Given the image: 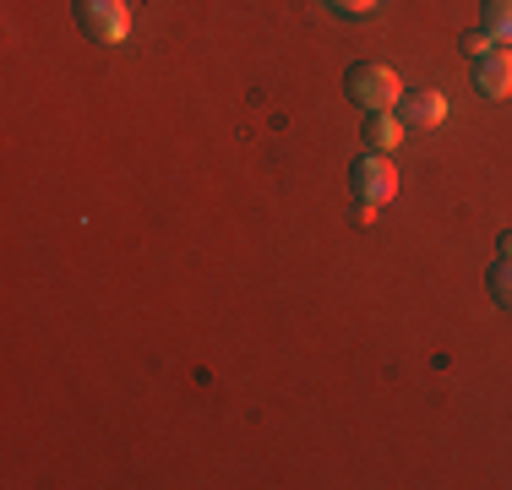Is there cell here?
I'll return each instance as SVG.
<instances>
[{"mask_svg": "<svg viewBox=\"0 0 512 490\" xmlns=\"http://www.w3.org/2000/svg\"><path fill=\"white\" fill-rule=\"evenodd\" d=\"M349 186H355V213L360 224H371L376 213H382L387 202H393L398 191V169L387 153H360L355 164H349Z\"/></svg>", "mask_w": 512, "mask_h": 490, "instance_id": "1", "label": "cell"}, {"mask_svg": "<svg viewBox=\"0 0 512 490\" xmlns=\"http://www.w3.org/2000/svg\"><path fill=\"white\" fill-rule=\"evenodd\" d=\"M344 88L349 98L371 115V109H398V98H404V82H398L393 66H382V60H355V66L344 71Z\"/></svg>", "mask_w": 512, "mask_h": 490, "instance_id": "2", "label": "cell"}, {"mask_svg": "<svg viewBox=\"0 0 512 490\" xmlns=\"http://www.w3.org/2000/svg\"><path fill=\"white\" fill-rule=\"evenodd\" d=\"M77 28L93 44H126L131 33V6L126 0H77Z\"/></svg>", "mask_w": 512, "mask_h": 490, "instance_id": "3", "label": "cell"}, {"mask_svg": "<svg viewBox=\"0 0 512 490\" xmlns=\"http://www.w3.org/2000/svg\"><path fill=\"white\" fill-rule=\"evenodd\" d=\"M398 120H404V131H431L447 120V98L436 88H414L398 98Z\"/></svg>", "mask_w": 512, "mask_h": 490, "instance_id": "4", "label": "cell"}, {"mask_svg": "<svg viewBox=\"0 0 512 490\" xmlns=\"http://www.w3.org/2000/svg\"><path fill=\"white\" fill-rule=\"evenodd\" d=\"M474 88L485 98H507L512 93V49L491 44L485 55H474Z\"/></svg>", "mask_w": 512, "mask_h": 490, "instance_id": "5", "label": "cell"}, {"mask_svg": "<svg viewBox=\"0 0 512 490\" xmlns=\"http://www.w3.org/2000/svg\"><path fill=\"white\" fill-rule=\"evenodd\" d=\"M360 137H365V153H393L398 137H404V120H398L393 109H371L365 126H360Z\"/></svg>", "mask_w": 512, "mask_h": 490, "instance_id": "6", "label": "cell"}, {"mask_svg": "<svg viewBox=\"0 0 512 490\" xmlns=\"http://www.w3.org/2000/svg\"><path fill=\"white\" fill-rule=\"evenodd\" d=\"M480 17L496 44H512V0H480Z\"/></svg>", "mask_w": 512, "mask_h": 490, "instance_id": "7", "label": "cell"}, {"mask_svg": "<svg viewBox=\"0 0 512 490\" xmlns=\"http://www.w3.org/2000/svg\"><path fill=\"white\" fill-rule=\"evenodd\" d=\"M491 300L502 305V311H512V256H502V262H491Z\"/></svg>", "mask_w": 512, "mask_h": 490, "instance_id": "8", "label": "cell"}, {"mask_svg": "<svg viewBox=\"0 0 512 490\" xmlns=\"http://www.w3.org/2000/svg\"><path fill=\"white\" fill-rule=\"evenodd\" d=\"M327 6H333L338 17H371V11L382 6V0H327Z\"/></svg>", "mask_w": 512, "mask_h": 490, "instance_id": "9", "label": "cell"}, {"mask_svg": "<svg viewBox=\"0 0 512 490\" xmlns=\"http://www.w3.org/2000/svg\"><path fill=\"white\" fill-rule=\"evenodd\" d=\"M491 44H496V39H491V33H485V28H480V33H463V39H458V49H463V55H469V60H474V55H485V49H491Z\"/></svg>", "mask_w": 512, "mask_h": 490, "instance_id": "10", "label": "cell"}, {"mask_svg": "<svg viewBox=\"0 0 512 490\" xmlns=\"http://www.w3.org/2000/svg\"><path fill=\"white\" fill-rule=\"evenodd\" d=\"M496 251H502V256H512V229H502V240H496Z\"/></svg>", "mask_w": 512, "mask_h": 490, "instance_id": "11", "label": "cell"}]
</instances>
